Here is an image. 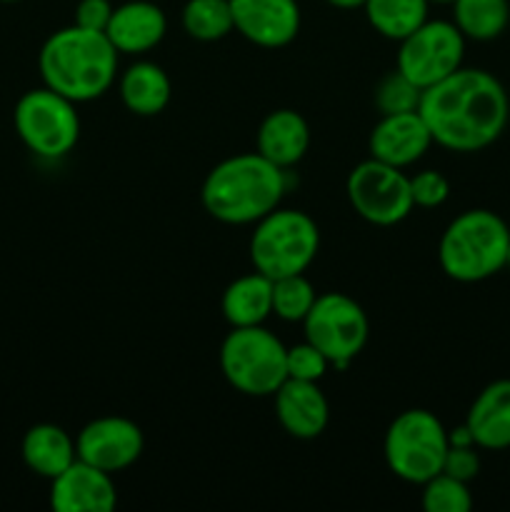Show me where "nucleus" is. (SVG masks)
<instances>
[{
	"label": "nucleus",
	"mask_w": 510,
	"mask_h": 512,
	"mask_svg": "<svg viewBox=\"0 0 510 512\" xmlns=\"http://www.w3.org/2000/svg\"><path fill=\"white\" fill-rule=\"evenodd\" d=\"M418 113L423 115L433 143L453 153H475L503 135L510 118V100L493 73L458 68L423 90Z\"/></svg>",
	"instance_id": "nucleus-1"
},
{
	"label": "nucleus",
	"mask_w": 510,
	"mask_h": 512,
	"mask_svg": "<svg viewBox=\"0 0 510 512\" xmlns=\"http://www.w3.org/2000/svg\"><path fill=\"white\" fill-rule=\"evenodd\" d=\"M38 70L45 88L73 103H90L110 90L118 73V50L100 30L60 28L43 43Z\"/></svg>",
	"instance_id": "nucleus-2"
},
{
	"label": "nucleus",
	"mask_w": 510,
	"mask_h": 512,
	"mask_svg": "<svg viewBox=\"0 0 510 512\" xmlns=\"http://www.w3.org/2000/svg\"><path fill=\"white\" fill-rule=\"evenodd\" d=\"M285 170L260 153H240L215 165L203 180V208L225 225H255L280 208Z\"/></svg>",
	"instance_id": "nucleus-3"
},
{
	"label": "nucleus",
	"mask_w": 510,
	"mask_h": 512,
	"mask_svg": "<svg viewBox=\"0 0 510 512\" xmlns=\"http://www.w3.org/2000/svg\"><path fill=\"white\" fill-rule=\"evenodd\" d=\"M510 228L493 210H465L450 220L438 245L443 273L458 283L493 278L508 263Z\"/></svg>",
	"instance_id": "nucleus-4"
},
{
	"label": "nucleus",
	"mask_w": 510,
	"mask_h": 512,
	"mask_svg": "<svg viewBox=\"0 0 510 512\" xmlns=\"http://www.w3.org/2000/svg\"><path fill=\"white\" fill-rule=\"evenodd\" d=\"M318 250V223L308 213L293 208H275L260 218L250 238L253 268L270 280L305 273Z\"/></svg>",
	"instance_id": "nucleus-5"
},
{
	"label": "nucleus",
	"mask_w": 510,
	"mask_h": 512,
	"mask_svg": "<svg viewBox=\"0 0 510 512\" xmlns=\"http://www.w3.org/2000/svg\"><path fill=\"white\" fill-rule=\"evenodd\" d=\"M288 348L263 325L233 328L220 345V370L238 393L268 398L288 380Z\"/></svg>",
	"instance_id": "nucleus-6"
},
{
	"label": "nucleus",
	"mask_w": 510,
	"mask_h": 512,
	"mask_svg": "<svg viewBox=\"0 0 510 512\" xmlns=\"http://www.w3.org/2000/svg\"><path fill=\"white\" fill-rule=\"evenodd\" d=\"M448 430L430 410L413 408L388 425L383 455L390 473L410 485H423L443 473L448 453Z\"/></svg>",
	"instance_id": "nucleus-7"
},
{
	"label": "nucleus",
	"mask_w": 510,
	"mask_h": 512,
	"mask_svg": "<svg viewBox=\"0 0 510 512\" xmlns=\"http://www.w3.org/2000/svg\"><path fill=\"white\" fill-rule=\"evenodd\" d=\"M73 100L50 88H33L15 103V133L43 160H60L78 145L80 118Z\"/></svg>",
	"instance_id": "nucleus-8"
},
{
	"label": "nucleus",
	"mask_w": 510,
	"mask_h": 512,
	"mask_svg": "<svg viewBox=\"0 0 510 512\" xmlns=\"http://www.w3.org/2000/svg\"><path fill=\"white\" fill-rule=\"evenodd\" d=\"M305 340L313 343L330 365L348 368L368 343V315L345 293L318 295L303 320Z\"/></svg>",
	"instance_id": "nucleus-9"
},
{
	"label": "nucleus",
	"mask_w": 510,
	"mask_h": 512,
	"mask_svg": "<svg viewBox=\"0 0 510 512\" xmlns=\"http://www.w3.org/2000/svg\"><path fill=\"white\" fill-rule=\"evenodd\" d=\"M345 193L355 213L370 225L390 228L413 213L410 178L403 168L368 158L350 170L345 180Z\"/></svg>",
	"instance_id": "nucleus-10"
},
{
	"label": "nucleus",
	"mask_w": 510,
	"mask_h": 512,
	"mask_svg": "<svg viewBox=\"0 0 510 512\" xmlns=\"http://www.w3.org/2000/svg\"><path fill=\"white\" fill-rule=\"evenodd\" d=\"M465 35L448 20H425L408 38L400 40L398 70L418 88H430L463 68Z\"/></svg>",
	"instance_id": "nucleus-11"
},
{
	"label": "nucleus",
	"mask_w": 510,
	"mask_h": 512,
	"mask_svg": "<svg viewBox=\"0 0 510 512\" xmlns=\"http://www.w3.org/2000/svg\"><path fill=\"white\" fill-rule=\"evenodd\" d=\"M143 448V430L133 420L120 418V415L90 420L75 438L78 458L110 475L138 463Z\"/></svg>",
	"instance_id": "nucleus-12"
},
{
	"label": "nucleus",
	"mask_w": 510,
	"mask_h": 512,
	"mask_svg": "<svg viewBox=\"0 0 510 512\" xmlns=\"http://www.w3.org/2000/svg\"><path fill=\"white\" fill-rule=\"evenodd\" d=\"M233 25L260 48H285L300 33L298 0H230Z\"/></svg>",
	"instance_id": "nucleus-13"
},
{
	"label": "nucleus",
	"mask_w": 510,
	"mask_h": 512,
	"mask_svg": "<svg viewBox=\"0 0 510 512\" xmlns=\"http://www.w3.org/2000/svg\"><path fill=\"white\" fill-rule=\"evenodd\" d=\"M115 505L113 475L80 458L50 480V508L55 512H110Z\"/></svg>",
	"instance_id": "nucleus-14"
},
{
	"label": "nucleus",
	"mask_w": 510,
	"mask_h": 512,
	"mask_svg": "<svg viewBox=\"0 0 510 512\" xmlns=\"http://www.w3.org/2000/svg\"><path fill=\"white\" fill-rule=\"evenodd\" d=\"M430 145H433V135L423 115L413 110V113L380 115L375 128L370 130L368 153L380 163L408 168L428 153Z\"/></svg>",
	"instance_id": "nucleus-15"
},
{
	"label": "nucleus",
	"mask_w": 510,
	"mask_h": 512,
	"mask_svg": "<svg viewBox=\"0 0 510 512\" xmlns=\"http://www.w3.org/2000/svg\"><path fill=\"white\" fill-rule=\"evenodd\" d=\"M275 418L280 428L298 440H315L328 428L330 408L318 383L288 378L275 390Z\"/></svg>",
	"instance_id": "nucleus-16"
},
{
	"label": "nucleus",
	"mask_w": 510,
	"mask_h": 512,
	"mask_svg": "<svg viewBox=\"0 0 510 512\" xmlns=\"http://www.w3.org/2000/svg\"><path fill=\"white\" fill-rule=\"evenodd\" d=\"M168 33L163 8L150 0H128L113 10L105 35L118 53L140 55L160 45Z\"/></svg>",
	"instance_id": "nucleus-17"
},
{
	"label": "nucleus",
	"mask_w": 510,
	"mask_h": 512,
	"mask_svg": "<svg viewBox=\"0 0 510 512\" xmlns=\"http://www.w3.org/2000/svg\"><path fill=\"white\" fill-rule=\"evenodd\" d=\"M255 145L263 158L288 170L305 158L310 148V128L298 110L280 108L273 110L260 123Z\"/></svg>",
	"instance_id": "nucleus-18"
},
{
	"label": "nucleus",
	"mask_w": 510,
	"mask_h": 512,
	"mask_svg": "<svg viewBox=\"0 0 510 512\" xmlns=\"http://www.w3.org/2000/svg\"><path fill=\"white\" fill-rule=\"evenodd\" d=\"M475 448H510V378L485 385L473 400L465 418Z\"/></svg>",
	"instance_id": "nucleus-19"
},
{
	"label": "nucleus",
	"mask_w": 510,
	"mask_h": 512,
	"mask_svg": "<svg viewBox=\"0 0 510 512\" xmlns=\"http://www.w3.org/2000/svg\"><path fill=\"white\" fill-rule=\"evenodd\" d=\"M120 100L125 108L140 118H153L160 115L170 103L173 85H170L168 73L158 63L150 60H138L120 75Z\"/></svg>",
	"instance_id": "nucleus-20"
},
{
	"label": "nucleus",
	"mask_w": 510,
	"mask_h": 512,
	"mask_svg": "<svg viewBox=\"0 0 510 512\" xmlns=\"http://www.w3.org/2000/svg\"><path fill=\"white\" fill-rule=\"evenodd\" d=\"M20 453H23V463L45 480L58 478L65 468L78 460L75 440L60 425L53 423L33 425L25 433Z\"/></svg>",
	"instance_id": "nucleus-21"
},
{
	"label": "nucleus",
	"mask_w": 510,
	"mask_h": 512,
	"mask_svg": "<svg viewBox=\"0 0 510 512\" xmlns=\"http://www.w3.org/2000/svg\"><path fill=\"white\" fill-rule=\"evenodd\" d=\"M273 315V280L263 273H250L233 280L223 293V318L230 328L263 325Z\"/></svg>",
	"instance_id": "nucleus-22"
},
{
	"label": "nucleus",
	"mask_w": 510,
	"mask_h": 512,
	"mask_svg": "<svg viewBox=\"0 0 510 512\" xmlns=\"http://www.w3.org/2000/svg\"><path fill=\"white\" fill-rule=\"evenodd\" d=\"M428 0H365L363 10L375 33L403 40L428 20Z\"/></svg>",
	"instance_id": "nucleus-23"
},
{
	"label": "nucleus",
	"mask_w": 510,
	"mask_h": 512,
	"mask_svg": "<svg viewBox=\"0 0 510 512\" xmlns=\"http://www.w3.org/2000/svg\"><path fill=\"white\" fill-rule=\"evenodd\" d=\"M453 23L470 40H495L510 23L508 0H455Z\"/></svg>",
	"instance_id": "nucleus-24"
},
{
	"label": "nucleus",
	"mask_w": 510,
	"mask_h": 512,
	"mask_svg": "<svg viewBox=\"0 0 510 512\" xmlns=\"http://www.w3.org/2000/svg\"><path fill=\"white\" fill-rule=\"evenodd\" d=\"M185 33L200 43H215L235 30L230 0H188L183 8Z\"/></svg>",
	"instance_id": "nucleus-25"
},
{
	"label": "nucleus",
	"mask_w": 510,
	"mask_h": 512,
	"mask_svg": "<svg viewBox=\"0 0 510 512\" xmlns=\"http://www.w3.org/2000/svg\"><path fill=\"white\" fill-rule=\"evenodd\" d=\"M315 300H318V293L305 273L273 280V313L285 323H303Z\"/></svg>",
	"instance_id": "nucleus-26"
},
{
	"label": "nucleus",
	"mask_w": 510,
	"mask_h": 512,
	"mask_svg": "<svg viewBox=\"0 0 510 512\" xmlns=\"http://www.w3.org/2000/svg\"><path fill=\"white\" fill-rule=\"evenodd\" d=\"M420 98H423V88H418L398 68L385 73L373 90V103L380 115L413 113V110H418Z\"/></svg>",
	"instance_id": "nucleus-27"
},
{
	"label": "nucleus",
	"mask_w": 510,
	"mask_h": 512,
	"mask_svg": "<svg viewBox=\"0 0 510 512\" xmlns=\"http://www.w3.org/2000/svg\"><path fill=\"white\" fill-rule=\"evenodd\" d=\"M423 508L428 512H468L473 508V495L468 483L438 473L423 483Z\"/></svg>",
	"instance_id": "nucleus-28"
},
{
	"label": "nucleus",
	"mask_w": 510,
	"mask_h": 512,
	"mask_svg": "<svg viewBox=\"0 0 510 512\" xmlns=\"http://www.w3.org/2000/svg\"><path fill=\"white\" fill-rule=\"evenodd\" d=\"M285 363H288V378L310 380V383H320L323 375L328 373L330 368V360L325 358L313 343H308V340L288 348V358H285Z\"/></svg>",
	"instance_id": "nucleus-29"
},
{
	"label": "nucleus",
	"mask_w": 510,
	"mask_h": 512,
	"mask_svg": "<svg viewBox=\"0 0 510 512\" xmlns=\"http://www.w3.org/2000/svg\"><path fill=\"white\" fill-rule=\"evenodd\" d=\"M415 208H440L450 195V183L440 170H420L410 178Z\"/></svg>",
	"instance_id": "nucleus-30"
},
{
	"label": "nucleus",
	"mask_w": 510,
	"mask_h": 512,
	"mask_svg": "<svg viewBox=\"0 0 510 512\" xmlns=\"http://www.w3.org/2000/svg\"><path fill=\"white\" fill-rule=\"evenodd\" d=\"M443 473L450 478H458L463 483H470L480 473V455L475 453V445H450L445 453Z\"/></svg>",
	"instance_id": "nucleus-31"
},
{
	"label": "nucleus",
	"mask_w": 510,
	"mask_h": 512,
	"mask_svg": "<svg viewBox=\"0 0 510 512\" xmlns=\"http://www.w3.org/2000/svg\"><path fill=\"white\" fill-rule=\"evenodd\" d=\"M113 5L110 0H80L75 5V25L85 30H100L105 33L110 18H113Z\"/></svg>",
	"instance_id": "nucleus-32"
},
{
	"label": "nucleus",
	"mask_w": 510,
	"mask_h": 512,
	"mask_svg": "<svg viewBox=\"0 0 510 512\" xmlns=\"http://www.w3.org/2000/svg\"><path fill=\"white\" fill-rule=\"evenodd\" d=\"M325 3L340 10H355V8H363L365 0H325Z\"/></svg>",
	"instance_id": "nucleus-33"
},
{
	"label": "nucleus",
	"mask_w": 510,
	"mask_h": 512,
	"mask_svg": "<svg viewBox=\"0 0 510 512\" xmlns=\"http://www.w3.org/2000/svg\"><path fill=\"white\" fill-rule=\"evenodd\" d=\"M428 3H430V5H433V3H435V5H453L455 0H428Z\"/></svg>",
	"instance_id": "nucleus-34"
},
{
	"label": "nucleus",
	"mask_w": 510,
	"mask_h": 512,
	"mask_svg": "<svg viewBox=\"0 0 510 512\" xmlns=\"http://www.w3.org/2000/svg\"><path fill=\"white\" fill-rule=\"evenodd\" d=\"M0 3H18V0H0Z\"/></svg>",
	"instance_id": "nucleus-35"
},
{
	"label": "nucleus",
	"mask_w": 510,
	"mask_h": 512,
	"mask_svg": "<svg viewBox=\"0 0 510 512\" xmlns=\"http://www.w3.org/2000/svg\"><path fill=\"white\" fill-rule=\"evenodd\" d=\"M505 265H508V268H510V245H508V263H505Z\"/></svg>",
	"instance_id": "nucleus-36"
}]
</instances>
